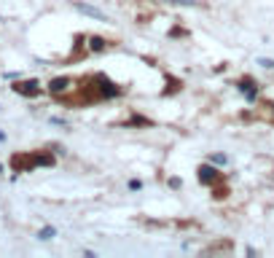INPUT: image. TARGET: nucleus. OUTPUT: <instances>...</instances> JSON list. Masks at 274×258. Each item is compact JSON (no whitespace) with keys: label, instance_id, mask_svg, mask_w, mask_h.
Instances as JSON below:
<instances>
[{"label":"nucleus","instance_id":"nucleus-1","mask_svg":"<svg viewBox=\"0 0 274 258\" xmlns=\"http://www.w3.org/2000/svg\"><path fill=\"white\" fill-rule=\"evenodd\" d=\"M51 164H54L51 154H30V156H16L14 170L22 172V170H32V167H51Z\"/></svg>","mask_w":274,"mask_h":258},{"label":"nucleus","instance_id":"nucleus-2","mask_svg":"<svg viewBox=\"0 0 274 258\" xmlns=\"http://www.w3.org/2000/svg\"><path fill=\"white\" fill-rule=\"evenodd\" d=\"M236 89L245 95L247 102H255L258 100V84H255L253 78H240V81H236Z\"/></svg>","mask_w":274,"mask_h":258},{"label":"nucleus","instance_id":"nucleus-3","mask_svg":"<svg viewBox=\"0 0 274 258\" xmlns=\"http://www.w3.org/2000/svg\"><path fill=\"white\" fill-rule=\"evenodd\" d=\"M14 91H16V95H25V97H38L41 86H38V81H35V78H30V81H19V84H14Z\"/></svg>","mask_w":274,"mask_h":258},{"label":"nucleus","instance_id":"nucleus-4","mask_svg":"<svg viewBox=\"0 0 274 258\" xmlns=\"http://www.w3.org/2000/svg\"><path fill=\"white\" fill-rule=\"evenodd\" d=\"M199 180L205 183V186H215V183L221 180V172L212 167V161H210V164H202V167H199Z\"/></svg>","mask_w":274,"mask_h":258},{"label":"nucleus","instance_id":"nucleus-5","mask_svg":"<svg viewBox=\"0 0 274 258\" xmlns=\"http://www.w3.org/2000/svg\"><path fill=\"white\" fill-rule=\"evenodd\" d=\"M73 89V78H54L51 84H49V91L54 97H62V95H67V91Z\"/></svg>","mask_w":274,"mask_h":258},{"label":"nucleus","instance_id":"nucleus-6","mask_svg":"<svg viewBox=\"0 0 274 258\" xmlns=\"http://www.w3.org/2000/svg\"><path fill=\"white\" fill-rule=\"evenodd\" d=\"M76 8H78V11H83V14H86V16H94V19H105V14H102V11H97L94 6H86V3H76Z\"/></svg>","mask_w":274,"mask_h":258},{"label":"nucleus","instance_id":"nucleus-7","mask_svg":"<svg viewBox=\"0 0 274 258\" xmlns=\"http://www.w3.org/2000/svg\"><path fill=\"white\" fill-rule=\"evenodd\" d=\"M105 46H108V41H102V38H92L89 41V49L92 51H105Z\"/></svg>","mask_w":274,"mask_h":258},{"label":"nucleus","instance_id":"nucleus-8","mask_svg":"<svg viewBox=\"0 0 274 258\" xmlns=\"http://www.w3.org/2000/svg\"><path fill=\"white\" fill-rule=\"evenodd\" d=\"M229 248H231V242H221V245H210L205 253H218V250H229Z\"/></svg>","mask_w":274,"mask_h":258},{"label":"nucleus","instance_id":"nucleus-9","mask_svg":"<svg viewBox=\"0 0 274 258\" xmlns=\"http://www.w3.org/2000/svg\"><path fill=\"white\" fill-rule=\"evenodd\" d=\"M54 234H57V231H54L51 226H46V229H41V231H38V237H41V239H51Z\"/></svg>","mask_w":274,"mask_h":258},{"label":"nucleus","instance_id":"nucleus-10","mask_svg":"<svg viewBox=\"0 0 274 258\" xmlns=\"http://www.w3.org/2000/svg\"><path fill=\"white\" fill-rule=\"evenodd\" d=\"M210 161H212V164H223V161H226V156H223V154H215Z\"/></svg>","mask_w":274,"mask_h":258},{"label":"nucleus","instance_id":"nucleus-11","mask_svg":"<svg viewBox=\"0 0 274 258\" xmlns=\"http://www.w3.org/2000/svg\"><path fill=\"white\" fill-rule=\"evenodd\" d=\"M258 65H264V67L271 70V67H274V60H258Z\"/></svg>","mask_w":274,"mask_h":258},{"label":"nucleus","instance_id":"nucleus-12","mask_svg":"<svg viewBox=\"0 0 274 258\" xmlns=\"http://www.w3.org/2000/svg\"><path fill=\"white\" fill-rule=\"evenodd\" d=\"M271 110H274V105H271Z\"/></svg>","mask_w":274,"mask_h":258}]
</instances>
